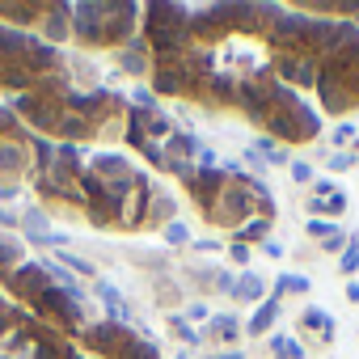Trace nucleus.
<instances>
[{
    "instance_id": "nucleus-3",
    "label": "nucleus",
    "mask_w": 359,
    "mask_h": 359,
    "mask_svg": "<svg viewBox=\"0 0 359 359\" xmlns=\"http://www.w3.org/2000/svg\"><path fill=\"white\" fill-rule=\"evenodd\" d=\"M233 296H241V300H258V296H262V283H258L254 275H245V279L237 283V292H233Z\"/></svg>"
},
{
    "instance_id": "nucleus-4",
    "label": "nucleus",
    "mask_w": 359,
    "mask_h": 359,
    "mask_svg": "<svg viewBox=\"0 0 359 359\" xmlns=\"http://www.w3.org/2000/svg\"><path fill=\"white\" fill-rule=\"evenodd\" d=\"M292 177H296V182H309L313 169H309V165H292Z\"/></svg>"
},
{
    "instance_id": "nucleus-2",
    "label": "nucleus",
    "mask_w": 359,
    "mask_h": 359,
    "mask_svg": "<svg viewBox=\"0 0 359 359\" xmlns=\"http://www.w3.org/2000/svg\"><path fill=\"white\" fill-rule=\"evenodd\" d=\"M287 292H309V279H300V275H279V279H275V296H287Z\"/></svg>"
},
{
    "instance_id": "nucleus-5",
    "label": "nucleus",
    "mask_w": 359,
    "mask_h": 359,
    "mask_svg": "<svg viewBox=\"0 0 359 359\" xmlns=\"http://www.w3.org/2000/svg\"><path fill=\"white\" fill-rule=\"evenodd\" d=\"M233 262H250V250L245 245H233Z\"/></svg>"
},
{
    "instance_id": "nucleus-1",
    "label": "nucleus",
    "mask_w": 359,
    "mask_h": 359,
    "mask_svg": "<svg viewBox=\"0 0 359 359\" xmlns=\"http://www.w3.org/2000/svg\"><path fill=\"white\" fill-rule=\"evenodd\" d=\"M275 317H279V304H275V300H271V304H262V309L254 313V321H250V334H266Z\"/></svg>"
}]
</instances>
